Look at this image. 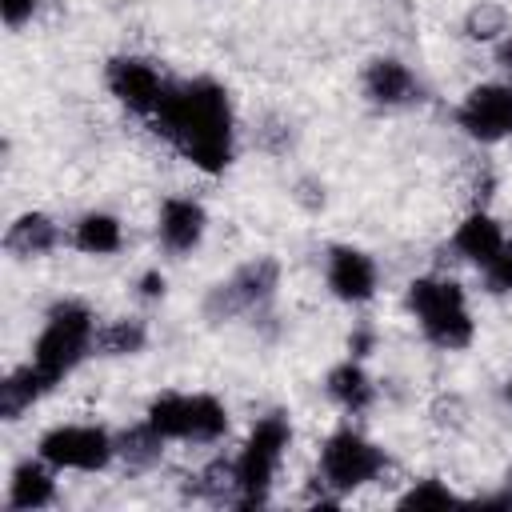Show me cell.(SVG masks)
Listing matches in <instances>:
<instances>
[{
	"mask_svg": "<svg viewBox=\"0 0 512 512\" xmlns=\"http://www.w3.org/2000/svg\"><path fill=\"white\" fill-rule=\"evenodd\" d=\"M152 124L164 140H172V148L192 168L216 176L232 164L236 120H232V100H228L224 84H216L208 76L172 84L160 112L152 116Z\"/></svg>",
	"mask_w": 512,
	"mask_h": 512,
	"instance_id": "6da1fadb",
	"label": "cell"
},
{
	"mask_svg": "<svg viewBox=\"0 0 512 512\" xmlns=\"http://www.w3.org/2000/svg\"><path fill=\"white\" fill-rule=\"evenodd\" d=\"M408 312L420 324L424 340L444 348V352H460L476 336V324H472V312H468V296L448 276H416L408 284Z\"/></svg>",
	"mask_w": 512,
	"mask_h": 512,
	"instance_id": "7a4b0ae2",
	"label": "cell"
},
{
	"mask_svg": "<svg viewBox=\"0 0 512 512\" xmlns=\"http://www.w3.org/2000/svg\"><path fill=\"white\" fill-rule=\"evenodd\" d=\"M292 444V424L284 412H268L252 424V432L244 436L236 460H232V480H236V496L232 504L236 508H260L268 504L272 496V480H276V468L284 460Z\"/></svg>",
	"mask_w": 512,
	"mask_h": 512,
	"instance_id": "3957f363",
	"label": "cell"
},
{
	"mask_svg": "<svg viewBox=\"0 0 512 512\" xmlns=\"http://www.w3.org/2000/svg\"><path fill=\"white\" fill-rule=\"evenodd\" d=\"M96 328L100 324L84 300H56L32 344V364L52 384H60L88 352H96Z\"/></svg>",
	"mask_w": 512,
	"mask_h": 512,
	"instance_id": "277c9868",
	"label": "cell"
},
{
	"mask_svg": "<svg viewBox=\"0 0 512 512\" xmlns=\"http://www.w3.org/2000/svg\"><path fill=\"white\" fill-rule=\"evenodd\" d=\"M164 440L216 444L228 432V408L208 392H160L144 416Z\"/></svg>",
	"mask_w": 512,
	"mask_h": 512,
	"instance_id": "5b68a950",
	"label": "cell"
},
{
	"mask_svg": "<svg viewBox=\"0 0 512 512\" xmlns=\"http://www.w3.org/2000/svg\"><path fill=\"white\" fill-rule=\"evenodd\" d=\"M384 468H388V456L380 444H372L356 428H340L320 444V476L316 480L328 484L336 496H344V492L376 480Z\"/></svg>",
	"mask_w": 512,
	"mask_h": 512,
	"instance_id": "8992f818",
	"label": "cell"
},
{
	"mask_svg": "<svg viewBox=\"0 0 512 512\" xmlns=\"http://www.w3.org/2000/svg\"><path fill=\"white\" fill-rule=\"evenodd\" d=\"M276 280H280V264L272 256H260V260H248L240 264L228 280H220L208 300H204V316L208 320H236V316H248V312H260L272 292H276Z\"/></svg>",
	"mask_w": 512,
	"mask_h": 512,
	"instance_id": "52a82bcc",
	"label": "cell"
},
{
	"mask_svg": "<svg viewBox=\"0 0 512 512\" xmlns=\"http://www.w3.org/2000/svg\"><path fill=\"white\" fill-rule=\"evenodd\" d=\"M36 456L56 472H104L116 460V440L96 424H56L40 436Z\"/></svg>",
	"mask_w": 512,
	"mask_h": 512,
	"instance_id": "ba28073f",
	"label": "cell"
},
{
	"mask_svg": "<svg viewBox=\"0 0 512 512\" xmlns=\"http://www.w3.org/2000/svg\"><path fill=\"white\" fill-rule=\"evenodd\" d=\"M104 84H108V92H112L128 112L148 116V120L160 112V104H164V96H168V88H172V84L156 72V64H152V60H140V56H116V60H108Z\"/></svg>",
	"mask_w": 512,
	"mask_h": 512,
	"instance_id": "9c48e42d",
	"label": "cell"
},
{
	"mask_svg": "<svg viewBox=\"0 0 512 512\" xmlns=\"http://www.w3.org/2000/svg\"><path fill=\"white\" fill-rule=\"evenodd\" d=\"M460 128L480 144H500L512 136V84H480L460 100Z\"/></svg>",
	"mask_w": 512,
	"mask_h": 512,
	"instance_id": "30bf717a",
	"label": "cell"
},
{
	"mask_svg": "<svg viewBox=\"0 0 512 512\" xmlns=\"http://www.w3.org/2000/svg\"><path fill=\"white\" fill-rule=\"evenodd\" d=\"M324 284L344 304H368L376 296L380 272H376V260L364 248L332 244L328 256H324Z\"/></svg>",
	"mask_w": 512,
	"mask_h": 512,
	"instance_id": "8fae6325",
	"label": "cell"
},
{
	"mask_svg": "<svg viewBox=\"0 0 512 512\" xmlns=\"http://www.w3.org/2000/svg\"><path fill=\"white\" fill-rule=\"evenodd\" d=\"M364 96L376 108H408L420 100V80L412 76V68L396 56H376L364 68Z\"/></svg>",
	"mask_w": 512,
	"mask_h": 512,
	"instance_id": "7c38bea8",
	"label": "cell"
},
{
	"mask_svg": "<svg viewBox=\"0 0 512 512\" xmlns=\"http://www.w3.org/2000/svg\"><path fill=\"white\" fill-rule=\"evenodd\" d=\"M204 228H208V216H204L200 200H192V196H168V200L160 204V216H156V236H160L164 252L184 256V252L200 248Z\"/></svg>",
	"mask_w": 512,
	"mask_h": 512,
	"instance_id": "4fadbf2b",
	"label": "cell"
},
{
	"mask_svg": "<svg viewBox=\"0 0 512 512\" xmlns=\"http://www.w3.org/2000/svg\"><path fill=\"white\" fill-rule=\"evenodd\" d=\"M504 244H508V236H504L500 220L488 216L484 208L468 212V216L456 224V232H452V248H456L468 264H476V268H484L492 256H500Z\"/></svg>",
	"mask_w": 512,
	"mask_h": 512,
	"instance_id": "5bb4252c",
	"label": "cell"
},
{
	"mask_svg": "<svg viewBox=\"0 0 512 512\" xmlns=\"http://www.w3.org/2000/svg\"><path fill=\"white\" fill-rule=\"evenodd\" d=\"M56 500V468L36 456V460H24L12 468V480H8V508L16 512H36V508H48Z\"/></svg>",
	"mask_w": 512,
	"mask_h": 512,
	"instance_id": "9a60e30c",
	"label": "cell"
},
{
	"mask_svg": "<svg viewBox=\"0 0 512 512\" xmlns=\"http://www.w3.org/2000/svg\"><path fill=\"white\" fill-rule=\"evenodd\" d=\"M324 392H328V400H332L336 408H344V412H352V416L368 412L372 400H376V384H372V376L360 368L356 356H348L344 364H336V368L324 376Z\"/></svg>",
	"mask_w": 512,
	"mask_h": 512,
	"instance_id": "2e32d148",
	"label": "cell"
},
{
	"mask_svg": "<svg viewBox=\"0 0 512 512\" xmlns=\"http://www.w3.org/2000/svg\"><path fill=\"white\" fill-rule=\"evenodd\" d=\"M56 244H60V228H56V220L44 216V212H24V216H16V220L8 224V232H4V248H8L12 256H20V260H36V256L52 252Z\"/></svg>",
	"mask_w": 512,
	"mask_h": 512,
	"instance_id": "e0dca14e",
	"label": "cell"
},
{
	"mask_svg": "<svg viewBox=\"0 0 512 512\" xmlns=\"http://www.w3.org/2000/svg\"><path fill=\"white\" fill-rule=\"evenodd\" d=\"M56 384L28 360V364H20L16 372H8L4 380H0V416L4 420H20L44 392H52Z\"/></svg>",
	"mask_w": 512,
	"mask_h": 512,
	"instance_id": "ac0fdd59",
	"label": "cell"
},
{
	"mask_svg": "<svg viewBox=\"0 0 512 512\" xmlns=\"http://www.w3.org/2000/svg\"><path fill=\"white\" fill-rule=\"evenodd\" d=\"M72 244L84 256H112L124 244V224L112 212H84L72 224Z\"/></svg>",
	"mask_w": 512,
	"mask_h": 512,
	"instance_id": "d6986e66",
	"label": "cell"
},
{
	"mask_svg": "<svg viewBox=\"0 0 512 512\" xmlns=\"http://www.w3.org/2000/svg\"><path fill=\"white\" fill-rule=\"evenodd\" d=\"M164 444H168V440H164L148 420H140V424H132V428H124V432L116 436V456L124 460V468L148 472L152 464H160Z\"/></svg>",
	"mask_w": 512,
	"mask_h": 512,
	"instance_id": "ffe728a7",
	"label": "cell"
},
{
	"mask_svg": "<svg viewBox=\"0 0 512 512\" xmlns=\"http://www.w3.org/2000/svg\"><path fill=\"white\" fill-rule=\"evenodd\" d=\"M148 344V328L140 320H108L96 328V352L100 356H136Z\"/></svg>",
	"mask_w": 512,
	"mask_h": 512,
	"instance_id": "44dd1931",
	"label": "cell"
},
{
	"mask_svg": "<svg viewBox=\"0 0 512 512\" xmlns=\"http://www.w3.org/2000/svg\"><path fill=\"white\" fill-rule=\"evenodd\" d=\"M448 504H460V496H456L444 480H436V476L416 480V484L400 496V508H448Z\"/></svg>",
	"mask_w": 512,
	"mask_h": 512,
	"instance_id": "7402d4cb",
	"label": "cell"
},
{
	"mask_svg": "<svg viewBox=\"0 0 512 512\" xmlns=\"http://www.w3.org/2000/svg\"><path fill=\"white\" fill-rule=\"evenodd\" d=\"M464 32H468L472 40H496L500 32H508V16H504V8H496V4H476V8L468 12V20H464Z\"/></svg>",
	"mask_w": 512,
	"mask_h": 512,
	"instance_id": "603a6c76",
	"label": "cell"
},
{
	"mask_svg": "<svg viewBox=\"0 0 512 512\" xmlns=\"http://www.w3.org/2000/svg\"><path fill=\"white\" fill-rule=\"evenodd\" d=\"M484 284H488V292H512V240L500 248V256H492L484 268Z\"/></svg>",
	"mask_w": 512,
	"mask_h": 512,
	"instance_id": "cb8c5ba5",
	"label": "cell"
},
{
	"mask_svg": "<svg viewBox=\"0 0 512 512\" xmlns=\"http://www.w3.org/2000/svg\"><path fill=\"white\" fill-rule=\"evenodd\" d=\"M0 16H4V24L16 32V28H24V24L36 16V0H0Z\"/></svg>",
	"mask_w": 512,
	"mask_h": 512,
	"instance_id": "d4e9b609",
	"label": "cell"
},
{
	"mask_svg": "<svg viewBox=\"0 0 512 512\" xmlns=\"http://www.w3.org/2000/svg\"><path fill=\"white\" fill-rule=\"evenodd\" d=\"M136 296H140V300H160V296H164V276H160L156 268L144 272L140 284H136Z\"/></svg>",
	"mask_w": 512,
	"mask_h": 512,
	"instance_id": "484cf974",
	"label": "cell"
},
{
	"mask_svg": "<svg viewBox=\"0 0 512 512\" xmlns=\"http://www.w3.org/2000/svg\"><path fill=\"white\" fill-rule=\"evenodd\" d=\"M496 64L504 68V76H508V84H512V32H504V40H500V48H496Z\"/></svg>",
	"mask_w": 512,
	"mask_h": 512,
	"instance_id": "4316f807",
	"label": "cell"
},
{
	"mask_svg": "<svg viewBox=\"0 0 512 512\" xmlns=\"http://www.w3.org/2000/svg\"><path fill=\"white\" fill-rule=\"evenodd\" d=\"M476 504L480 508H512V488L508 492H496V496H480Z\"/></svg>",
	"mask_w": 512,
	"mask_h": 512,
	"instance_id": "83f0119b",
	"label": "cell"
},
{
	"mask_svg": "<svg viewBox=\"0 0 512 512\" xmlns=\"http://www.w3.org/2000/svg\"><path fill=\"white\" fill-rule=\"evenodd\" d=\"M504 396H508V404H512V376H508V384H504Z\"/></svg>",
	"mask_w": 512,
	"mask_h": 512,
	"instance_id": "f1b7e54d",
	"label": "cell"
}]
</instances>
